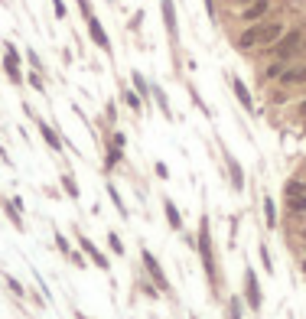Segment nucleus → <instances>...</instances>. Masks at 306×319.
Segmentation results:
<instances>
[{"label":"nucleus","instance_id":"1","mask_svg":"<svg viewBox=\"0 0 306 319\" xmlns=\"http://www.w3.org/2000/svg\"><path fill=\"white\" fill-rule=\"evenodd\" d=\"M195 251H199V261H202L205 283H209L212 297L218 300V293H222V270H218V258H215V241H212V218H209V212H202V215H199V235H195Z\"/></svg>","mask_w":306,"mask_h":319},{"label":"nucleus","instance_id":"2","mask_svg":"<svg viewBox=\"0 0 306 319\" xmlns=\"http://www.w3.org/2000/svg\"><path fill=\"white\" fill-rule=\"evenodd\" d=\"M306 56V26L303 23H290V26H287V33H283V36H280V42H277V46L274 49H267L264 52V56H257V59H280L283 62V65H290V62H300Z\"/></svg>","mask_w":306,"mask_h":319},{"label":"nucleus","instance_id":"3","mask_svg":"<svg viewBox=\"0 0 306 319\" xmlns=\"http://www.w3.org/2000/svg\"><path fill=\"white\" fill-rule=\"evenodd\" d=\"M287 20H280V16H267L264 23H257V52L254 56H264L267 49H274L277 42H280V36L287 33Z\"/></svg>","mask_w":306,"mask_h":319},{"label":"nucleus","instance_id":"4","mask_svg":"<svg viewBox=\"0 0 306 319\" xmlns=\"http://www.w3.org/2000/svg\"><path fill=\"white\" fill-rule=\"evenodd\" d=\"M140 264H143V274H147V280L160 290V293H169V290H173V283H169L166 270H163V264H160V258L150 251L147 244L140 247Z\"/></svg>","mask_w":306,"mask_h":319},{"label":"nucleus","instance_id":"5","mask_svg":"<svg viewBox=\"0 0 306 319\" xmlns=\"http://www.w3.org/2000/svg\"><path fill=\"white\" fill-rule=\"evenodd\" d=\"M241 300L251 313H260L264 309V290H260V280H257V270L245 264V277H241Z\"/></svg>","mask_w":306,"mask_h":319},{"label":"nucleus","instance_id":"6","mask_svg":"<svg viewBox=\"0 0 306 319\" xmlns=\"http://www.w3.org/2000/svg\"><path fill=\"white\" fill-rule=\"evenodd\" d=\"M277 10V0H254V4H248L245 10L235 13V23L238 26H254V23H264L267 16H274Z\"/></svg>","mask_w":306,"mask_h":319},{"label":"nucleus","instance_id":"7","mask_svg":"<svg viewBox=\"0 0 306 319\" xmlns=\"http://www.w3.org/2000/svg\"><path fill=\"white\" fill-rule=\"evenodd\" d=\"M75 244H78V251L85 254L88 258V264H95L98 270H104V274H111V258H107V254L101 251V247H98L92 238H88L85 232H75Z\"/></svg>","mask_w":306,"mask_h":319},{"label":"nucleus","instance_id":"8","mask_svg":"<svg viewBox=\"0 0 306 319\" xmlns=\"http://www.w3.org/2000/svg\"><path fill=\"white\" fill-rule=\"evenodd\" d=\"M0 65H4L10 85H23V56L13 42H4V62H0Z\"/></svg>","mask_w":306,"mask_h":319},{"label":"nucleus","instance_id":"9","mask_svg":"<svg viewBox=\"0 0 306 319\" xmlns=\"http://www.w3.org/2000/svg\"><path fill=\"white\" fill-rule=\"evenodd\" d=\"M277 85L287 88V92H293V88H306V59L290 62V65L280 72V78H277Z\"/></svg>","mask_w":306,"mask_h":319},{"label":"nucleus","instance_id":"10","mask_svg":"<svg viewBox=\"0 0 306 319\" xmlns=\"http://www.w3.org/2000/svg\"><path fill=\"white\" fill-rule=\"evenodd\" d=\"M228 85H231V95L238 98V104L254 118V114H257V101H254V95H251V88L245 85V78H241V75H228Z\"/></svg>","mask_w":306,"mask_h":319},{"label":"nucleus","instance_id":"11","mask_svg":"<svg viewBox=\"0 0 306 319\" xmlns=\"http://www.w3.org/2000/svg\"><path fill=\"white\" fill-rule=\"evenodd\" d=\"M231 46H235L241 56H254V52H257V23L254 26H238Z\"/></svg>","mask_w":306,"mask_h":319},{"label":"nucleus","instance_id":"12","mask_svg":"<svg viewBox=\"0 0 306 319\" xmlns=\"http://www.w3.org/2000/svg\"><path fill=\"white\" fill-rule=\"evenodd\" d=\"M85 30H88V36H92V42H95V46L98 49H101L104 52V56H111V36H107V30H104V23L101 20H98V16L92 13V16H88V20H85Z\"/></svg>","mask_w":306,"mask_h":319},{"label":"nucleus","instance_id":"13","mask_svg":"<svg viewBox=\"0 0 306 319\" xmlns=\"http://www.w3.org/2000/svg\"><path fill=\"white\" fill-rule=\"evenodd\" d=\"M222 156H225V170H228V183H231V189L235 192H245V170H241V163H238V156L231 153V150H222Z\"/></svg>","mask_w":306,"mask_h":319},{"label":"nucleus","instance_id":"14","mask_svg":"<svg viewBox=\"0 0 306 319\" xmlns=\"http://www.w3.org/2000/svg\"><path fill=\"white\" fill-rule=\"evenodd\" d=\"M36 130H39V137H42V144H46L52 153H62V150H65V144H62V134L56 127H52V124L46 121V118H36Z\"/></svg>","mask_w":306,"mask_h":319},{"label":"nucleus","instance_id":"15","mask_svg":"<svg viewBox=\"0 0 306 319\" xmlns=\"http://www.w3.org/2000/svg\"><path fill=\"white\" fill-rule=\"evenodd\" d=\"M160 13H163V26H166V36H169V42H179V16H176V4L173 0H160Z\"/></svg>","mask_w":306,"mask_h":319},{"label":"nucleus","instance_id":"16","mask_svg":"<svg viewBox=\"0 0 306 319\" xmlns=\"http://www.w3.org/2000/svg\"><path fill=\"white\" fill-rule=\"evenodd\" d=\"M283 62L280 59H267L264 65H260V72H257V85L264 88V85H277V78H280V72H283Z\"/></svg>","mask_w":306,"mask_h":319},{"label":"nucleus","instance_id":"17","mask_svg":"<svg viewBox=\"0 0 306 319\" xmlns=\"http://www.w3.org/2000/svg\"><path fill=\"white\" fill-rule=\"evenodd\" d=\"M260 209H264L267 232H277V228H280V209H277V199L274 196H264V199H260Z\"/></svg>","mask_w":306,"mask_h":319},{"label":"nucleus","instance_id":"18","mask_svg":"<svg viewBox=\"0 0 306 319\" xmlns=\"http://www.w3.org/2000/svg\"><path fill=\"white\" fill-rule=\"evenodd\" d=\"M283 215L287 218H306V192L303 196H283Z\"/></svg>","mask_w":306,"mask_h":319},{"label":"nucleus","instance_id":"19","mask_svg":"<svg viewBox=\"0 0 306 319\" xmlns=\"http://www.w3.org/2000/svg\"><path fill=\"white\" fill-rule=\"evenodd\" d=\"M163 215H166V225H169V232H183V212L176 209V202L163 196Z\"/></svg>","mask_w":306,"mask_h":319},{"label":"nucleus","instance_id":"20","mask_svg":"<svg viewBox=\"0 0 306 319\" xmlns=\"http://www.w3.org/2000/svg\"><path fill=\"white\" fill-rule=\"evenodd\" d=\"M118 98H121V104H124V108H127L130 114H143V98H140L137 92H134V88L121 85V95H118Z\"/></svg>","mask_w":306,"mask_h":319},{"label":"nucleus","instance_id":"21","mask_svg":"<svg viewBox=\"0 0 306 319\" xmlns=\"http://www.w3.org/2000/svg\"><path fill=\"white\" fill-rule=\"evenodd\" d=\"M150 98L157 101V108H160V114H163L166 121H173V108H169V98H166V92L160 88L157 82H150Z\"/></svg>","mask_w":306,"mask_h":319},{"label":"nucleus","instance_id":"22","mask_svg":"<svg viewBox=\"0 0 306 319\" xmlns=\"http://www.w3.org/2000/svg\"><path fill=\"white\" fill-rule=\"evenodd\" d=\"M124 156H127V150H118V147L104 144V173H114L124 163Z\"/></svg>","mask_w":306,"mask_h":319},{"label":"nucleus","instance_id":"23","mask_svg":"<svg viewBox=\"0 0 306 319\" xmlns=\"http://www.w3.org/2000/svg\"><path fill=\"white\" fill-rule=\"evenodd\" d=\"M104 189H107V199L114 202V209H118V215H121V218H130V209H127V202H124V196H121L118 186L107 179V183H104Z\"/></svg>","mask_w":306,"mask_h":319},{"label":"nucleus","instance_id":"24","mask_svg":"<svg viewBox=\"0 0 306 319\" xmlns=\"http://www.w3.org/2000/svg\"><path fill=\"white\" fill-rule=\"evenodd\" d=\"M0 209H4V215L10 218V225L16 228V232H26V221H23V212L13 206L10 199H0Z\"/></svg>","mask_w":306,"mask_h":319},{"label":"nucleus","instance_id":"25","mask_svg":"<svg viewBox=\"0 0 306 319\" xmlns=\"http://www.w3.org/2000/svg\"><path fill=\"white\" fill-rule=\"evenodd\" d=\"M245 300H241V293H231L228 300H225V319H245Z\"/></svg>","mask_w":306,"mask_h":319},{"label":"nucleus","instance_id":"26","mask_svg":"<svg viewBox=\"0 0 306 319\" xmlns=\"http://www.w3.org/2000/svg\"><path fill=\"white\" fill-rule=\"evenodd\" d=\"M59 186H62V192H65V196H69L72 202H78V199H82V189H78V179H75L72 173H62V176H59Z\"/></svg>","mask_w":306,"mask_h":319},{"label":"nucleus","instance_id":"27","mask_svg":"<svg viewBox=\"0 0 306 319\" xmlns=\"http://www.w3.org/2000/svg\"><path fill=\"white\" fill-rule=\"evenodd\" d=\"M130 85H134V92L143 98V104H147V98H150V82L143 78V72H137V69H134V72H130Z\"/></svg>","mask_w":306,"mask_h":319},{"label":"nucleus","instance_id":"28","mask_svg":"<svg viewBox=\"0 0 306 319\" xmlns=\"http://www.w3.org/2000/svg\"><path fill=\"white\" fill-rule=\"evenodd\" d=\"M0 277H4V283H7V290H10V293H13L16 300H26V287H23V283H20V280H16V277H13V274H7V270H4V274H0Z\"/></svg>","mask_w":306,"mask_h":319},{"label":"nucleus","instance_id":"29","mask_svg":"<svg viewBox=\"0 0 306 319\" xmlns=\"http://www.w3.org/2000/svg\"><path fill=\"white\" fill-rule=\"evenodd\" d=\"M104 144H111V147H118V150H127V134H124V130H111Z\"/></svg>","mask_w":306,"mask_h":319},{"label":"nucleus","instance_id":"30","mask_svg":"<svg viewBox=\"0 0 306 319\" xmlns=\"http://www.w3.org/2000/svg\"><path fill=\"white\" fill-rule=\"evenodd\" d=\"M267 98H271V104H287V101H290V92H287V88H280V85H274Z\"/></svg>","mask_w":306,"mask_h":319},{"label":"nucleus","instance_id":"31","mask_svg":"<svg viewBox=\"0 0 306 319\" xmlns=\"http://www.w3.org/2000/svg\"><path fill=\"white\" fill-rule=\"evenodd\" d=\"M107 247H111V254H118V258H124V241L118 232H107Z\"/></svg>","mask_w":306,"mask_h":319},{"label":"nucleus","instance_id":"32","mask_svg":"<svg viewBox=\"0 0 306 319\" xmlns=\"http://www.w3.org/2000/svg\"><path fill=\"white\" fill-rule=\"evenodd\" d=\"M26 82H30L39 95H46V82H42V72H33V69H30V72H26Z\"/></svg>","mask_w":306,"mask_h":319},{"label":"nucleus","instance_id":"33","mask_svg":"<svg viewBox=\"0 0 306 319\" xmlns=\"http://www.w3.org/2000/svg\"><path fill=\"white\" fill-rule=\"evenodd\" d=\"M52 238H56V247H59V251H62V254H65V258H69V254H72V251H75V247H72V244H69V238H65V235H62V232H59V228H56V232H52Z\"/></svg>","mask_w":306,"mask_h":319},{"label":"nucleus","instance_id":"34","mask_svg":"<svg viewBox=\"0 0 306 319\" xmlns=\"http://www.w3.org/2000/svg\"><path fill=\"white\" fill-rule=\"evenodd\" d=\"M257 254H260V264H264V270L274 274V261H271V251H267V244H257Z\"/></svg>","mask_w":306,"mask_h":319},{"label":"nucleus","instance_id":"35","mask_svg":"<svg viewBox=\"0 0 306 319\" xmlns=\"http://www.w3.org/2000/svg\"><path fill=\"white\" fill-rule=\"evenodd\" d=\"M26 59H30V69H33V72H46V65H42V59L36 56V49H26Z\"/></svg>","mask_w":306,"mask_h":319},{"label":"nucleus","instance_id":"36","mask_svg":"<svg viewBox=\"0 0 306 319\" xmlns=\"http://www.w3.org/2000/svg\"><path fill=\"white\" fill-rule=\"evenodd\" d=\"M52 4V13H56V20H65L69 16V10H65V4H62V0H49Z\"/></svg>","mask_w":306,"mask_h":319},{"label":"nucleus","instance_id":"37","mask_svg":"<svg viewBox=\"0 0 306 319\" xmlns=\"http://www.w3.org/2000/svg\"><path fill=\"white\" fill-rule=\"evenodd\" d=\"M222 4L228 7V10H235V13H238V10H245L248 4H254V0H222Z\"/></svg>","mask_w":306,"mask_h":319},{"label":"nucleus","instance_id":"38","mask_svg":"<svg viewBox=\"0 0 306 319\" xmlns=\"http://www.w3.org/2000/svg\"><path fill=\"white\" fill-rule=\"evenodd\" d=\"M104 118H107V124H118V104H114V101H107Z\"/></svg>","mask_w":306,"mask_h":319},{"label":"nucleus","instance_id":"39","mask_svg":"<svg viewBox=\"0 0 306 319\" xmlns=\"http://www.w3.org/2000/svg\"><path fill=\"white\" fill-rule=\"evenodd\" d=\"M78 4V13H82V20H88V16H92L95 10H92V0H75Z\"/></svg>","mask_w":306,"mask_h":319},{"label":"nucleus","instance_id":"40","mask_svg":"<svg viewBox=\"0 0 306 319\" xmlns=\"http://www.w3.org/2000/svg\"><path fill=\"white\" fill-rule=\"evenodd\" d=\"M202 4H205V13H209V20L218 23V7H215V0H202Z\"/></svg>","mask_w":306,"mask_h":319},{"label":"nucleus","instance_id":"41","mask_svg":"<svg viewBox=\"0 0 306 319\" xmlns=\"http://www.w3.org/2000/svg\"><path fill=\"white\" fill-rule=\"evenodd\" d=\"M293 114H296V121H300V124L306 121V98H303V101H296V104H293Z\"/></svg>","mask_w":306,"mask_h":319},{"label":"nucleus","instance_id":"42","mask_svg":"<svg viewBox=\"0 0 306 319\" xmlns=\"http://www.w3.org/2000/svg\"><path fill=\"white\" fill-rule=\"evenodd\" d=\"M153 170H157V176H160V179H169V166L163 163V160H157V163H153Z\"/></svg>","mask_w":306,"mask_h":319},{"label":"nucleus","instance_id":"43","mask_svg":"<svg viewBox=\"0 0 306 319\" xmlns=\"http://www.w3.org/2000/svg\"><path fill=\"white\" fill-rule=\"evenodd\" d=\"M140 20H143V13H134V20H130V30H140Z\"/></svg>","mask_w":306,"mask_h":319},{"label":"nucleus","instance_id":"44","mask_svg":"<svg viewBox=\"0 0 306 319\" xmlns=\"http://www.w3.org/2000/svg\"><path fill=\"white\" fill-rule=\"evenodd\" d=\"M0 160H4V163L10 166V153H7V147H4V144H0Z\"/></svg>","mask_w":306,"mask_h":319},{"label":"nucleus","instance_id":"45","mask_svg":"<svg viewBox=\"0 0 306 319\" xmlns=\"http://www.w3.org/2000/svg\"><path fill=\"white\" fill-rule=\"evenodd\" d=\"M72 316H75V319H92V316H85L82 309H72Z\"/></svg>","mask_w":306,"mask_h":319},{"label":"nucleus","instance_id":"46","mask_svg":"<svg viewBox=\"0 0 306 319\" xmlns=\"http://www.w3.org/2000/svg\"><path fill=\"white\" fill-rule=\"evenodd\" d=\"M300 274H303V277H306V254H303V258H300Z\"/></svg>","mask_w":306,"mask_h":319},{"label":"nucleus","instance_id":"47","mask_svg":"<svg viewBox=\"0 0 306 319\" xmlns=\"http://www.w3.org/2000/svg\"><path fill=\"white\" fill-rule=\"evenodd\" d=\"M189 319H199V316H195V313H192V316H189Z\"/></svg>","mask_w":306,"mask_h":319}]
</instances>
